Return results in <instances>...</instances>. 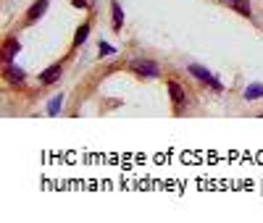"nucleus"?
<instances>
[{
    "label": "nucleus",
    "instance_id": "obj_1",
    "mask_svg": "<svg viewBox=\"0 0 263 223\" xmlns=\"http://www.w3.org/2000/svg\"><path fill=\"white\" fill-rule=\"evenodd\" d=\"M166 92H168L171 102H174V116H185V108H187V92H185V87H182L179 81L168 79L166 81Z\"/></svg>",
    "mask_w": 263,
    "mask_h": 223
},
{
    "label": "nucleus",
    "instance_id": "obj_2",
    "mask_svg": "<svg viewBox=\"0 0 263 223\" xmlns=\"http://www.w3.org/2000/svg\"><path fill=\"white\" fill-rule=\"evenodd\" d=\"M187 71L195 76L198 81H203L205 87H211L213 92H224V84H221V81L213 76V71H208L205 66H200V63H190V66H187Z\"/></svg>",
    "mask_w": 263,
    "mask_h": 223
},
{
    "label": "nucleus",
    "instance_id": "obj_3",
    "mask_svg": "<svg viewBox=\"0 0 263 223\" xmlns=\"http://www.w3.org/2000/svg\"><path fill=\"white\" fill-rule=\"evenodd\" d=\"M129 71H134L142 79H158L161 76V66H158L155 61H147V58H137V61L129 63Z\"/></svg>",
    "mask_w": 263,
    "mask_h": 223
},
{
    "label": "nucleus",
    "instance_id": "obj_4",
    "mask_svg": "<svg viewBox=\"0 0 263 223\" xmlns=\"http://www.w3.org/2000/svg\"><path fill=\"white\" fill-rule=\"evenodd\" d=\"M3 81L11 84V87H21L27 81V71L21 66H16V63H6L3 66Z\"/></svg>",
    "mask_w": 263,
    "mask_h": 223
},
{
    "label": "nucleus",
    "instance_id": "obj_5",
    "mask_svg": "<svg viewBox=\"0 0 263 223\" xmlns=\"http://www.w3.org/2000/svg\"><path fill=\"white\" fill-rule=\"evenodd\" d=\"M48 6H50V0H34V3L29 6V11H27V16H24V27H34V24H37V21L45 16Z\"/></svg>",
    "mask_w": 263,
    "mask_h": 223
},
{
    "label": "nucleus",
    "instance_id": "obj_6",
    "mask_svg": "<svg viewBox=\"0 0 263 223\" xmlns=\"http://www.w3.org/2000/svg\"><path fill=\"white\" fill-rule=\"evenodd\" d=\"M63 76V61H58V63H53V66H48L45 71L40 74V84L42 87H50V84H55Z\"/></svg>",
    "mask_w": 263,
    "mask_h": 223
},
{
    "label": "nucleus",
    "instance_id": "obj_7",
    "mask_svg": "<svg viewBox=\"0 0 263 223\" xmlns=\"http://www.w3.org/2000/svg\"><path fill=\"white\" fill-rule=\"evenodd\" d=\"M21 53V42L16 37H6L3 42V63H14V58Z\"/></svg>",
    "mask_w": 263,
    "mask_h": 223
},
{
    "label": "nucleus",
    "instance_id": "obj_8",
    "mask_svg": "<svg viewBox=\"0 0 263 223\" xmlns=\"http://www.w3.org/2000/svg\"><path fill=\"white\" fill-rule=\"evenodd\" d=\"M90 32H93V24H90V21H84V24L76 27L74 40H71V50H79V48H82V45L87 42V37H90Z\"/></svg>",
    "mask_w": 263,
    "mask_h": 223
},
{
    "label": "nucleus",
    "instance_id": "obj_9",
    "mask_svg": "<svg viewBox=\"0 0 263 223\" xmlns=\"http://www.w3.org/2000/svg\"><path fill=\"white\" fill-rule=\"evenodd\" d=\"M111 14H113V19H111L113 32H121V27H124V8H121L119 0H113V3H111Z\"/></svg>",
    "mask_w": 263,
    "mask_h": 223
},
{
    "label": "nucleus",
    "instance_id": "obj_10",
    "mask_svg": "<svg viewBox=\"0 0 263 223\" xmlns=\"http://www.w3.org/2000/svg\"><path fill=\"white\" fill-rule=\"evenodd\" d=\"M242 97H245L247 102L260 100V97H263V84H260V81H253V84H247L245 92H242Z\"/></svg>",
    "mask_w": 263,
    "mask_h": 223
},
{
    "label": "nucleus",
    "instance_id": "obj_11",
    "mask_svg": "<svg viewBox=\"0 0 263 223\" xmlns=\"http://www.w3.org/2000/svg\"><path fill=\"white\" fill-rule=\"evenodd\" d=\"M61 108H63V92H61V95H55V97L48 102V116H50V119L61 116Z\"/></svg>",
    "mask_w": 263,
    "mask_h": 223
},
{
    "label": "nucleus",
    "instance_id": "obj_12",
    "mask_svg": "<svg viewBox=\"0 0 263 223\" xmlns=\"http://www.w3.org/2000/svg\"><path fill=\"white\" fill-rule=\"evenodd\" d=\"M232 8L237 11V14L239 16H253V11H250V0H234V3H232Z\"/></svg>",
    "mask_w": 263,
    "mask_h": 223
},
{
    "label": "nucleus",
    "instance_id": "obj_13",
    "mask_svg": "<svg viewBox=\"0 0 263 223\" xmlns=\"http://www.w3.org/2000/svg\"><path fill=\"white\" fill-rule=\"evenodd\" d=\"M111 55H116V48H113V45H108L106 40L98 42V58H111Z\"/></svg>",
    "mask_w": 263,
    "mask_h": 223
},
{
    "label": "nucleus",
    "instance_id": "obj_14",
    "mask_svg": "<svg viewBox=\"0 0 263 223\" xmlns=\"http://www.w3.org/2000/svg\"><path fill=\"white\" fill-rule=\"evenodd\" d=\"M71 6H74V8H79V11H84V8L90 6V0H71Z\"/></svg>",
    "mask_w": 263,
    "mask_h": 223
},
{
    "label": "nucleus",
    "instance_id": "obj_15",
    "mask_svg": "<svg viewBox=\"0 0 263 223\" xmlns=\"http://www.w3.org/2000/svg\"><path fill=\"white\" fill-rule=\"evenodd\" d=\"M226 3H234V0H226Z\"/></svg>",
    "mask_w": 263,
    "mask_h": 223
},
{
    "label": "nucleus",
    "instance_id": "obj_16",
    "mask_svg": "<svg viewBox=\"0 0 263 223\" xmlns=\"http://www.w3.org/2000/svg\"><path fill=\"white\" fill-rule=\"evenodd\" d=\"M260 119H263V113H260Z\"/></svg>",
    "mask_w": 263,
    "mask_h": 223
}]
</instances>
